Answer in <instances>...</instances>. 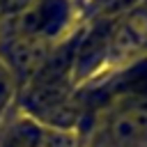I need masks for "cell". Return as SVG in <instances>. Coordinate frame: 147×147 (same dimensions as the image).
Wrapping results in <instances>:
<instances>
[{
	"instance_id": "cell-1",
	"label": "cell",
	"mask_w": 147,
	"mask_h": 147,
	"mask_svg": "<svg viewBox=\"0 0 147 147\" xmlns=\"http://www.w3.org/2000/svg\"><path fill=\"white\" fill-rule=\"evenodd\" d=\"M110 140L117 147H138L147 140V101L117 110L108 124Z\"/></svg>"
},
{
	"instance_id": "cell-2",
	"label": "cell",
	"mask_w": 147,
	"mask_h": 147,
	"mask_svg": "<svg viewBox=\"0 0 147 147\" xmlns=\"http://www.w3.org/2000/svg\"><path fill=\"white\" fill-rule=\"evenodd\" d=\"M67 21V0H34L25 9V34L28 37H51Z\"/></svg>"
},
{
	"instance_id": "cell-3",
	"label": "cell",
	"mask_w": 147,
	"mask_h": 147,
	"mask_svg": "<svg viewBox=\"0 0 147 147\" xmlns=\"http://www.w3.org/2000/svg\"><path fill=\"white\" fill-rule=\"evenodd\" d=\"M14 83V78H11V71H9V67L0 60V113L5 110V106L9 103V99H11V85Z\"/></svg>"
},
{
	"instance_id": "cell-4",
	"label": "cell",
	"mask_w": 147,
	"mask_h": 147,
	"mask_svg": "<svg viewBox=\"0 0 147 147\" xmlns=\"http://www.w3.org/2000/svg\"><path fill=\"white\" fill-rule=\"evenodd\" d=\"M0 9H2V0H0Z\"/></svg>"
}]
</instances>
